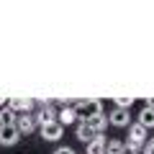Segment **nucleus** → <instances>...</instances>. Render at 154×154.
Instances as JSON below:
<instances>
[{
	"label": "nucleus",
	"mask_w": 154,
	"mask_h": 154,
	"mask_svg": "<svg viewBox=\"0 0 154 154\" xmlns=\"http://www.w3.org/2000/svg\"><path fill=\"white\" fill-rule=\"evenodd\" d=\"M72 108H75V113H77L80 121H88L93 116L103 113V103H100V100H80V103H75Z\"/></svg>",
	"instance_id": "obj_1"
},
{
	"label": "nucleus",
	"mask_w": 154,
	"mask_h": 154,
	"mask_svg": "<svg viewBox=\"0 0 154 154\" xmlns=\"http://www.w3.org/2000/svg\"><path fill=\"white\" fill-rule=\"evenodd\" d=\"M41 108H38V113L33 116L36 118V126H46V123H51V121H57V110L51 108V103L49 100H41Z\"/></svg>",
	"instance_id": "obj_2"
},
{
	"label": "nucleus",
	"mask_w": 154,
	"mask_h": 154,
	"mask_svg": "<svg viewBox=\"0 0 154 154\" xmlns=\"http://www.w3.org/2000/svg\"><path fill=\"white\" fill-rule=\"evenodd\" d=\"M38 131H41V139L57 141V139H62V134H64V126H62L59 121H51V123H46V126H38Z\"/></svg>",
	"instance_id": "obj_3"
},
{
	"label": "nucleus",
	"mask_w": 154,
	"mask_h": 154,
	"mask_svg": "<svg viewBox=\"0 0 154 154\" xmlns=\"http://www.w3.org/2000/svg\"><path fill=\"white\" fill-rule=\"evenodd\" d=\"M21 134H18L16 123L13 126H0V146H16Z\"/></svg>",
	"instance_id": "obj_4"
},
{
	"label": "nucleus",
	"mask_w": 154,
	"mask_h": 154,
	"mask_svg": "<svg viewBox=\"0 0 154 154\" xmlns=\"http://www.w3.org/2000/svg\"><path fill=\"white\" fill-rule=\"evenodd\" d=\"M16 128H18V134H33L38 126L31 113H21V116H16Z\"/></svg>",
	"instance_id": "obj_5"
},
{
	"label": "nucleus",
	"mask_w": 154,
	"mask_h": 154,
	"mask_svg": "<svg viewBox=\"0 0 154 154\" xmlns=\"http://www.w3.org/2000/svg\"><path fill=\"white\" fill-rule=\"evenodd\" d=\"M128 121H131V113H128L126 108H113L108 116V123H113L116 128H126Z\"/></svg>",
	"instance_id": "obj_6"
},
{
	"label": "nucleus",
	"mask_w": 154,
	"mask_h": 154,
	"mask_svg": "<svg viewBox=\"0 0 154 154\" xmlns=\"http://www.w3.org/2000/svg\"><path fill=\"white\" fill-rule=\"evenodd\" d=\"M8 108L13 113H31L33 98H8Z\"/></svg>",
	"instance_id": "obj_7"
},
{
	"label": "nucleus",
	"mask_w": 154,
	"mask_h": 154,
	"mask_svg": "<svg viewBox=\"0 0 154 154\" xmlns=\"http://www.w3.org/2000/svg\"><path fill=\"white\" fill-rule=\"evenodd\" d=\"M82 123H88V128L93 134H103V128L108 126V116L105 113H98V116H93V118H88V121H82Z\"/></svg>",
	"instance_id": "obj_8"
},
{
	"label": "nucleus",
	"mask_w": 154,
	"mask_h": 154,
	"mask_svg": "<svg viewBox=\"0 0 154 154\" xmlns=\"http://www.w3.org/2000/svg\"><path fill=\"white\" fill-rule=\"evenodd\" d=\"M144 139H146V128L139 126V123H128V141L141 144V146H144Z\"/></svg>",
	"instance_id": "obj_9"
},
{
	"label": "nucleus",
	"mask_w": 154,
	"mask_h": 154,
	"mask_svg": "<svg viewBox=\"0 0 154 154\" xmlns=\"http://www.w3.org/2000/svg\"><path fill=\"white\" fill-rule=\"evenodd\" d=\"M57 121L62 123V126H72V123L77 121V113H75V108H69V105H64V108L57 113Z\"/></svg>",
	"instance_id": "obj_10"
},
{
	"label": "nucleus",
	"mask_w": 154,
	"mask_h": 154,
	"mask_svg": "<svg viewBox=\"0 0 154 154\" xmlns=\"http://www.w3.org/2000/svg\"><path fill=\"white\" fill-rule=\"evenodd\" d=\"M136 123H139V126H144L146 131H149V128H154V110L144 105V108L139 110V121Z\"/></svg>",
	"instance_id": "obj_11"
},
{
	"label": "nucleus",
	"mask_w": 154,
	"mask_h": 154,
	"mask_svg": "<svg viewBox=\"0 0 154 154\" xmlns=\"http://www.w3.org/2000/svg\"><path fill=\"white\" fill-rule=\"evenodd\" d=\"M105 154H126V141L123 139H108L105 141Z\"/></svg>",
	"instance_id": "obj_12"
},
{
	"label": "nucleus",
	"mask_w": 154,
	"mask_h": 154,
	"mask_svg": "<svg viewBox=\"0 0 154 154\" xmlns=\"http://www.w3.org/2000/svg\"><path fill=\"white\" fill-rule=\"evenodd\" d=\"M88 154H105V136L95 134V139L88 144Z\"/></svg>",
	"instance_id": "obj_13"
},
{
	"label": "nucleus",
	"mask_w": 154,
	"mask_h": 154,
	"mask_svg": "<svg viewBox=\"0 0 154 154\" xmlns=\"http://www.w3.org/2000/svg\"><path fill=\"white\" fill-rule=\"evenodd\" d=\"M77 139H80V141H85V144H90V141L95 139V134L88 128V123L80 121V123H77Z\"/></svg>",
	"instance_id": "obj_14"
},
{
	"label": "nucleus",
	"mask_w": 154,
	"mask_h": 154,
	"mask_svg": "<svg viewBox=\"0 0 154 154\" xmlns=\"http://www.w3.org/2000/svg\"><path fill=\"white\" fill-rule=\"evenodd\" d=\"M16 123V113H13L11 108H0V126H13Z\"/></svg>",
	"instance_id": "obj_15"
},
{
	"label": "nucleus",
	"mask_w": 154,
	"mask_h": 154,
	"mask_svg": "<svg viewBox=\"0 0 154 154\" xmlns=\"http://www.w3.org/2000/svg\"><path fill=\"white\" fill-rule=\"evenodd\" d=\"M131 105H134V98H116V108H126V110H131Z\"/></svg>",
	"instance_id": "obj_16"
},
{
	"label": "nucleus",
	"mask_w": 154,
	"mask_h": 154,
	"mask_svg": "<svg viewBox=\"0 0 154 154\" xmlns=\"http://www.w3.org/2000/svg\"><path fill=\"white\" fill-rule=\"evenodd\" d=\"M144 154H154V139H149V141L144 144Z\"/></svg>",
	"instance_id": "obj_17"
},
{
	"label": "nucleus",
	"mask_w": 154,
	"mask_h": 154,
	"mask_svg": "<svg viewBox=\"0 0 154 154\" xmlns=\"http://www.w3.org/2000/svg\"><path fill=\"white\" fill-rule=\"evenodd\" d=\"M54 154H77V152H75V149H69V146H59Z\"/></svg>",
	"instance_id": "obj_18"
},
{
	"label": "nucleus",
	"mask_w": 154,
	"mask_h": 154,
	"mask_svg": "<svg viewBox=\"0 0 154 154\" xmlns=\"http://www.w3.org/2000/svg\"><path fill=\"white\" fill-rule=\"evenodd\" d=\"M146 108H152V110H154V98H149V100H146Z\"/></svg>",
	"instance_id": "obj_19"
},
{
	"label": "nucleus",
	"mask_w": 154,
	"mask_h": 154,
	"mask_svg": "<svg viewBox=\"0 0 154 154\" xmlns=\"http://www.w3.org/2000/svg\"><path fill=\"white\" fill-rule=\"evenodd\" d=\"M0 108H5V98H0Z\"/></svg>",
	"instance_id": "obj_20"
},
{
	"label": "nucleus",
	"mask_w": 154,
	"mask_h": 154,
	"mask_svg": "<svg viewBox=\"0 0 154 154\" xmlns=\"http://www.w3.org/2000/svg\"><path fill=\"white\" fill-rule=\"evenodd\" d=\"M126 154H131V152H126Z\"/></svg>",
	"instance_id": "obj_21"
}]
</instances>
